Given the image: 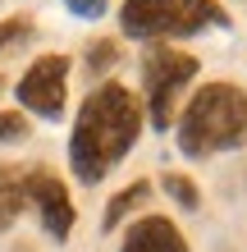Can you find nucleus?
Masks as SVG:
<instances>
[{
  "instance_id": "1",
  "label": "nucleus",
  "mask_w": 247,
  "mask_h": 252,
  "mask_svg": "<svg viewBox=\"0 0 247 252\" xmlns=\"http://www.w3.org/2000/svg\"><path fill=\"white\" fill-rule=\"evenodd\" d=\"M147 124L142 96L124 83H96L82 96L69 133V170L78 184H101L119 160L137 147V133Z\"/></svg>"
},
{
  "instance_id": "2",
  "label": "nucleus",
  "mask_w": 247,
  "mask_h": 252,
  "mask_svg": "<svg viewBox=\"0 0 247 252\" xmlns=\"http://www.w3.org/2000/svg\"><path fill=\"white\" fill-rule=\"evenodd\" d=\"M174 142L188 160L238 152L247 142V92L238 83H206L174 120Z\"/></svg>"
},
{
  "instance_id": "3",
  "label": "nucleus",
  "mask_w": 247,
  "mask_h": 252,
  "mask_svg": "<svg viewBox=\"0 0 247 252\" xmlns=\"http://www.w3.org/2000/svg\"><path fill=\"white\" fill-rule=\"evenodd\" d=\"M229 9L220 0H124L119 5V32L147 46H169L179 37L224 32Z\"/></svg>"
},
{
  "instance_id": "4",
  "label": "nucleus",
  "mask_w": 247,
  "mask_h": 252,
  "mask_svg": "<svg viewBox=\"0 0 247 252\" xmlns=\"http://www.w3.org/2000/svg\"><path fill=\"white\" fill-rule=\"evenodd\" d=\"M197 55H188L179 46H147L142 55V115L156 133H169V124L179 120V96L197 78Z\"/></svg>"
},
{
  "instance_id": "5",
  "label": "nucleus",
  "mask_w": 247,
  "mask_h": 252,
  "mask_svg": "<svg viewBox=\"0 0 247 252\" xmlns=\"http://www.w3.org/2000/svg\"><path fill=\"white\" fill-rule=\"evenodd\" d=\"M19 110L23 115H37V120H64V106H69V55H37L32 64L23 69L19 87Z\"/></svg>"
},
{
  "instance_id": "6",
  "label": "nucleus",
  "mask_w": 247,
  "mask_h": 252,
  "mask_svg": "<svg viewBox=\"0 0 247 252\" xmlns=\"http://www.w3.org/2000/svg\"><path fill=\"white\" fill-rule=\"evenodd\" d=\"M27 211H37L41 229H46V239L55 243H69V234H74V197H69V184H60L51 170L32 165L27 170Z\"/></svg>"
},
{
  "instance_id": "7",
  "label": "nucleus",
  "mask_w": 247,
  "mask_h": 252,
  "mask_svg": "<svg viewBox=\"0 0 247 252\" xmlns=\"http://www.w3.org/2000/svg\"><path fill=\"white\" fill-rule=\"evenodd\" d=\"M119 252H192V248L169 216H142L124 229Z\"/></svg>"
},
{
  "instance_id": "8",
  "label": "nucleus",
  "mask_w": 247,
  "mask_h": 252,
  "mask_svg": "<svg viewBox=\"0 0 247 252\" xmlns=\"http://www.w3.org/2000/svg\"><path fill=\"white\" fill-rule=\"evenodd\" d=\"M27 170L32 165H0V234L27 211Z\"/></svg>"
},
{
  "instance_id": "9",
  "label": "nucleus",
  "mask_w": 247,
  "mask_h": 252,
  "mask_svg": "<svg viewBox=\"0 0 247 252\" xmlns=\"http://www.w3.org/2000/svg\"><path fill=\"white\" fill-rule=\"evenodd\" d=\"M147 197H151V184H147V179H137V184L119 188V192H114V197L106 202V220H101V229H106V234H114L128 216L137 211V206H147Z\"/></svg>"
},
{
  "instance_id": "10",
  "label": "nucleus",
  "mask_w": 247,
  "mask_h": 252,
  "mask_svg": "<svg viewBox=\"0 0 247 252\" xmlns=\"http://www.w3.org/2000/svg\"><path fill=\"white\" fill-rule=\"evenodd\" d=\"M119 55H124V51H119V41H114V37H96L92 46L82 51V64H87V73L96 78V73H114Z\"/></svg>"
},
{
  "instance_id": "11",
  "label": "nucleus",
  "mask_w": 247,
  "mask_h": 252,
  "mask_svg": "<svg viewBox=\"0 0 247 252\" xmlns=\"http://www.w3.org/2000/svg\"><path fill=\"white\" fill-rule=\"evenodd\" d=\"M161 188H165L169 197L183 206V211H197V206H201V192H197V184L188 179V174H179V170H165V174H161Z\"/></svg>"
},
{
  "instance_id": "12",
  "label": "nucleus",
  "mask_w": 247,
  "mask_h": 252,
  "mask_svg": "<svg viewBox=\"0 0 247 252\" xmlns=\"http://www.w3.org/2000/svg\"><path fill=\"white\" fill-rule=\"evenodd\" d=\"M27 115L23 110H0V147H9V142H23L27 138Z\"/></svg>"
},
{
  "instance_id": "13",
  "label": "nucleus",
  "mask_w": 247,
  "mask_h": 252,
  "mask_svg": "<svg viewBox=\"0 0 247 252\" xmlns=\"http://www.w3.org/2000/svg\"><path fill=\"white\" fill-rule=\"evenodd\" d=\"M32 37V19L27 14H14V19L0 23V51H9V46H19V41Z\"/></svg>"
},
{
  "instance_id": "14",
  "label": "nucleus",
  "mask_w": 247,
  "mask_h": 252,
  "mask_svg": "<svg viewBox=\"0 0 247 252\" xmlns=\"http://www.w3.org/2000/svg\"><path fill=\"white\" fill-rule=\"evenodd\" d=\"M60 5L69 9V14H74V19H87V23H96L101 19V14H106L110 5H106V0H60Z\"/></svg>"
},
{
  "instance_id": "15",
  "label": "nucleus",
  "mask_w": 247,
  "mask_h": 252,
  "mask_svg": "<svg viewBox=\"0 0 247 252\" xmlns=\"http://www.w3.org/2000/svg\"><path fill=\"white\" fill-rule=\"evenodd\" d=\"M0 87H5V83H0Z\"/></svg>"
}]
</instances>
